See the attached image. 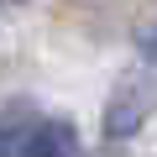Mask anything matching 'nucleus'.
<instances>
[{
  "instance_id": "1",
  "label": "nucleus",
  "mask_w": 157,
  "mask_h": 157,
  "mask_svg": "<svg viewBox=\"0 0 157 157\" xmlns=\"http://www.w3.org/2000/svg\"><path fill=\"white\" fill-rule=\"evenodd\" d=\"M152 110H157V78H121L105 105V121H100L105 141H131L152 121Z\"/></svg>"
},
{
  "instance_id": "4",
  "label": "nucleus",
  "mask_w": 157,
  "mask_h": 157,
  "mask_svg": "<svg viewBox=\"0 0 157 157\" xmlns=\"http://www.w3.org/2000/svg\"><path fill=\"white\" fill-rule=\"evenodd\" d=\"M136 52H141L147 63H157V26H147V32L136 37Z\"/></svg>"
},
{
  "instance_id": "3",
  "label": "nucleus",
  "mask_w": 157,
  "mask_h": 157,
  "mask_svg": "<svg viewBox=\"0 0 157 157\" xmlns=\"http://www.w3.org/2000/svg\"><path fill=\"white\" fill-rule=\"evenodd\" d=\"M32 115H37L32 105H11V110H0V157L16 152V141H21V131H26Z\"/></svg>"
},
{
  "instance_id": "2",
  "label": "nucleus",
  "mask_w": 157,
  "mask_h": 157,
  "mask_svg": "<svg viewBox=\"0 0 157 157\" xmlns=\"http://www.w3.org/2000/svg\"><path fill=\"white\" fill-rule=\"evenodd\" d=\"M11 157H84L78 126H73L68 115H32Z\"/></svg>"
}]
</instances>
